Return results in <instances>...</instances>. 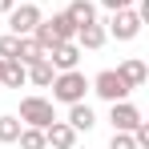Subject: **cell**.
Listing matches in <instances>:
<instances>
[{
  "label": "cell",
  "instance_id": "cell-10",
  "mask_svg": "<svg viewBox=\"0 0 149 149\" xmlns=\"http://www.w3.org/2000/svg\"><path fill=\"white\" fill-rule=\"evenodd\" d=\"M24 81H28V69L20 61H4L0 65V85L4 89H24Z\"/></svg>",
  "mask_w": 149,
  "mask_h": 149
},
{
  "label": "cell",
  "instance_id": "cell-7",
  "mask_svg": "<svg viewBox=\"0 0 149 149\" xmlns=\"http://www.w3.org/2000/svg\"><path fill=\"white\" fill-rule=\"evenodd\" d=\"M109 121H113V129H117V133H133V129L141 125V109H137V105H129V101H113Z\"/></svg>",
  "mask_w": 149,
  "mask_h": 149
},
{
  "label": "cell",
  "instance_id": "cell-18",
  "mask_svg": "<svg viewBox=\"0 0 149 149\" xmlns=\"http://www.w3.org/2000/svg\"><path fill=\"white\" fill-rule=\"evenodd\" d=\"M16 145H20V149H49V141H45V129H32V125H24V129H20V137H16Z\"/></svg>",
  "mask_w": 149,
  "mask_h": 149
},
{
  "label": "cell",
  "instance_id": "cell-16",
  "mask_svg": "<svg viewBox=\"0 0 149 149\" xmlns=\"http://www.w3.org/2000/svg\"><path fill=\"white\" fill-rule=\"evenodd\" d=\"M52 77H56V69H52L49 61H36V65H28V81L36 85V89H49Z\"/></svg>",
  "mask_w": 149,
  "mask_h": 149
},
{
  "label": "cell",
  "instance_id": "cell-17",
  "mask_svg": "<svg viewBox=\"0 0 149 149\" xmlns=\"http://www.w3.org/2000/svg\"><path fill=\"white\" fill-rule=\"evenodd\" d=\"M20 129H24V121H20V117H12V113H4V117H0V141H4V145H16V137H20Z\"/></svg>",
  "mask_w": 149,
  "mask_h": 149
},
{
  "label": "cell",
  "instance_id": "cell-3",
  "mask_svg": "<svg viewBox=\"0 0 149 149\" xmlns=\"http://www.w3.org/2000/svg\"><path fill=\"white\" fill-rule=\"evenodd\" d=\"M89 89H93L97 97H105L109 105H113V101H125L129 93H133V89L125 85L121 77H117V69H105V73H97L93 81H89Z\"/></svg>",
  "mask_w": 149,
  "mask_h": 149
},
{
  "label": "cell",
  "instance_id": "cell-24",
  "mask_svg": "<svg viewBox=\"0 0 149 149\" xmlns=\"http://www.w3.org/2000/svg\"><path fill=\"white\" fill-rule=\"evenodd\" d=\"M0 65H4V61H0Z\"/></svg>",
  "mask_w": 149,
  "mask_h": 149
},
{
  "label": "cell",
  "instance_id": "cell-11",
  "mask_svg": "<svg viewBox=\"0 0 149 149\" xmlns=\"http://www.w3.org/2000/svg\"><path fill=\"white\" fill-rule=\"evenodd\" d=\"M69 125H73L77 133H89V129L97 125V113H93L85 101H77V105H69Z\"/></svg>",
  "mask_w": 149,
  "mask_h": 149
},
{
  "label": "cell",
  "instance_id": "cell-4",
  "mask_svg": "<svg viewBox=\"0 0 149 149\" xmlns=\"http://www.w3.org/2000/svg\"><path fill=\"white\" fill-rule=\"evenodd\" d=\"M45 16H40V8L36 4H16L12 12H8V28H12V36H32V28L40 24Z\"/></svg>",
  "mask_w": 149,
  "mask_h": 149
},
{
  "label": "cell",
  "instance_id": "cell-19",
  "mask_svg": "<svg viewBox=\"0 0 149 149\" xmlns=\"http://www.w3.org/2000/svg\"><path fill=\"white\" fill-rule=\"evenodd\" d=\"M16 49H20V36H0V61H16Z\"/></svg>",
  "mask_w": 149,
  "mask_h": 149
},
{
  "label": "cell",
  "instance_id": "cell-22",
  "mask_svg": "<svg viewBox=\"0 0 149 149\" xmlns=\"http://www.w3.org/2000/svg\"><path fill=\"white\" fill-rule=\"evenodd\" d=\"M101 4H105V8H109V12H117V8H133V4H137V0H101Z\"/></svg>",
  "mask_w": 149,
  "mask_h": 149
},
{
  "label": "cell",
  "instance_id": "cell-12",
  "mask_svg": "<svg viewBox=\"0 0 149 149\" xmlns=\"http://www.w3.org/2000/svg\"><path fill=\"white\" fill-rule=\"evenodd\" d=\"M105 36H109V32H105V28L97 24V20H93V24H81L77 28V45H81V49H101V45H105Z\"/></svg>",
  "mask_w": 149,
  "mask_h": 149
},
{
  "label": "cell",
  "instance_id": "cell-1",
  "mask_svg": "<svg viewBox=\"0 0 149 149\" xmlns=\"http://www.w3.org/2000/svg\"><path fill=\"white\" fill-rule=\"evenodd\" d=\"M52 101H65V105H77V101H85L89 93V77L81 73V69H65V73L52 77Z\"/></svg>",
  "mask_w": 149,
  "mask_h": 149
},
{
  "label": "cell",
  "instance_id": "cell-23",
  "mask_svg": "<svg viewBox=\"0 0 149 149\" xmlns=\"http://www.w3.org/2000/svg\"><path fill=\"white\" fill-rule=\"evenodd\" d=\"M12 8H16V0H0V16H8Z\"/></svg>",
  "mask_w": 149,
  "mask_h": 149
},
{
  "label": "cell",
  "instance_id": "cell-21",
  "mask_svg": "<svg viewBox=\"0 0 149 149\" xmlns=\"http://www.w3.org/2000/svg\"><path fill=\"white\" fill-rule=\"evenodd\" d=\"M133 141H137V149H149V125H145V121L133 129Z\"/></svg>",
  "mask_w": 149,
  "mask_h": 149
},
{
  "label": "cell",
  "instance_id": "cell-14",
  "mask_svg": "<svg viewBox=\"0 0 149 149\" xmlns=\"http://www.w3.org/2000/svg\"><path fill=\"white\" fill-rule=\"evenodd\" d=\"M45 24H49V32L56 36V40H73V36H77V24L69 20V12H52Z\"/></svg>",
  "mask_w": 149,
  "mask_h": 149
},
{
  "label": "cell",
  "instance_id": "cell-2",
  "mask_svg": "<svg viewBox=\"0 0 149 149\" xmlns=\"http://www.w3.org/2000/svg\"><path fill=\"white\" fill-rule=\"evenodd\" d=\"M20 121L32 125V129H49V125L56 121L52 101L49 97H24V101H20Z\"/></svg>",
  "mask_w": 149,
  "mask_h": 149
},
{
  "label": "cell",
  "instance_id": "cell-13",
  "mask_svg": "<svg viewBox=\"0 0 149 149\" xmlns=\"http://www.w3.org/2000/svg\"><path fill=\"white\" fill-rule=\"evenodd\" d=\"M65 12H69V20H73L77 28H81V24H93V20H97V4H93V0H73Z\"/></svg>",
  "mask_w": 149,
  "mask_h": 149
},
{
  "label": "cell",
  "instance_id": "cell-8",
  "mask_svg": "<svg viewBox=\"0 0 149 149\" xmlns=\"http://www.w3.org/2000/svg\"><path fill=\"white\" fill-rule=\"evenodd\" d=\"M45 141H49L52 149H73L77 145V129L69 121H52L49 129H45Z\"/></svg>",
  "mask_w": 149,
  "mask_h": 149
},
{
  "label": "cell",
  "instance_id": "cell-9",
  "mask_svg": "<svg viewBox=\"0 0 149 149\" xmlns=\"http://www.w3.org/2000/svg\"><path fill=\"white\" fill-rule=\"evenodd\" d=\"M117 77H121L129 89H141V85H145V77H149V69H145V61H141V56H129V61H121Z\"/></svg>",
  "mask_w": 149,
  "mask_h": 149
},
{
  "label": "cell",
  "instance_id": "cell-5",
  "mask_svg": "<svg viewBox=\"0 0 149 149\" xmlns=\"http://www.w3.org/2000/svg\"><path fill=\"white\" fill-rule=\"evenodd\" d=\"M141 24H145V20H141V16H137L133 8H117L105 32H109V36H117V40H133V36L141 32Z\"/></svg>",
  "mask_w": 149,
  "mask_h": 149
},
{
  "label": "cell",
  "instance_id": "cell-20",
  "mask_svg": "<svg viewBox=\"0 0 149 149\" xmlns=\"http://www.w3.org/2000/svg\"><path fill=\"white\" fill-rule=\"evenodd\" d=\"M109 149H137V141H133V133H117V129H113V141H109Z\"/></svg>",
  "mask_w": 149,
  "mask_h": 149
},
{
  "label": "cell",
  "instance_id": "cell-15",
  "mask_svg": "<svg viewBox=\"0 0 149 149\" xmlns=\"http://www.w3.org/2000/svg\"><path fill=\"white\" fill-rule=\"evenodd\" d=\"M16 61H20V65H36V61H45V49H40V45H36V40H32V36H20V49H16Z\"/></svg>",
  "mask_w": 149,
  "mask_h": 149
},
{
  "label": "cell",
  "instance_id": "cell-6",
  "mask_svg": "<svg viewBox=\"0 0 149 149\" xmlns=\"http://www.w3.org/2000/svg\"><path fill=\"white\" fill-rule=\"evenodd\" d=\"M81 45H77V40H61V45H52L49 52H45V61H49L52 69H56V73H65V69H77V65H81Z\"/></svg>",
  "mask_w": 149,
  "mask_h": 149
}]
</instances>
